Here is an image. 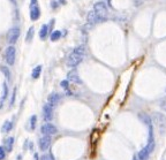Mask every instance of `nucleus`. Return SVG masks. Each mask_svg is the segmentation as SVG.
<instances>
[{"mask_svg":"<svg viewBox=\"0 0 166 160\" xmlns=\"http://www.w3.org/2000/svg\"><path fill=\"white\" fill-rule=\"evenodd\" d=\"M133 160H138V159H137V157L135 156V157H134V158H133Z\"/></svg>","mask_w":166,"mask_h":160,"instance_id":"32","label":"nucleus"},{"mask_svg":"<svg viewBox=\"0 0 166 160\" xmlns=\"http://www.w3.org/2000/svg\"><path fill=\"white\" fill-rule=\"evenodd\" d=\"M15 95H16V89H14V91H13L12 100H10V106H13V105H14V101H15Z\"/></svg>","mask_w":166,"mask_h":160,"instance_id":"28","label":"nucleus"},{"mask_svg":"<svg viewBox=\"0 0 166 160\" xmlns=\"http://www.w3.org/2000/svg\"><path fill=\"white\" fill-rule=\"evenodd\" d=\"M6 97H7V84H6V83H3V94H2V100H3V99H6Z\"/></svg>","mask_w":166,"mask_h":160,"instance_id":"26","label":"nucleus"},{"mask_svg":"<svg viewBox=\"0 0 166 160\" xmlns=\"http://www.w3.org/2000/svg\"><path fill=\"white\" fill-rule=\"evenodd\" d=\"M152 121L155 122L156 127L158 128L160 134L166 132V116L164 114H162V113H159V112L153 113V115H152Z\"/></svg>","mask_w":166,"mask_h":160,"instance_id":"2","label":"nucleus"},{"mask_svg":"<svg viewBox=\"0 0 166 160\" xmlns=\"http://www.w3.org/2000/svg\"><path fill=\"white\" fill-rule=\"evenodd\" d=\"M36 122H37V116L33 115L30 118V130H33V129L36 128Z\"/></svg>","mask_w":166,"mask_h":160,"instance_id":"22","label":"nucleus"},{"mask_svg":"<svg viewBox=\"0 0 166 160\" xmlns=\"http://www.w3.org/2000/svg\"><path fill=\"white\" fill-rule=\"evenodd\" d=\"M33 32H35L33 27H30V28H29V30H28V32H27V36H26V42H27V43H30V42L33 40Z\"/></svg>","mask_w":166,"mask_h":160,"instance_id":"19","label":"nucleus"},{"mask_svg":"<svg viewBox=\"0 0 166 160\" xmlns=\"http://www.w3.org/2000/svg\"><path fill=\"white\" fill-rule=\"evenodd\" d=\"M40 160H54V159H53L52 154H43L40 157Z\"/></svg>","mask_w":166,"mask_h":160,"instance_id":"25","label":"nucleus"},{"mask_svg":"<svg viewBox=\"0 0 166 160\" xmlns=\"http://www.w3.org/2000/svg\"><path fill=\"white\" fill-rule=\"evenodd\" d=\"M60 85H61L63 89H65L67 91V95H70V92H69V87H68V81H61Z\"/></svg>","mask_w":166,"mask_h":160,"instance_id":"23","label":"nucleus"},{"mask_svg":"<svg viewBox=\"0 0 166 160\" xmlns=\"http://www.w3.org/2000/svg\"><path fill=\"white\" fill-rule=\"evenodd\" d=\"M1 71L3 73V75L6 76V78L10 80V71H9V69L6 66H1Z\"/></svg>","mask_w":166,"mask_h":160,"instance_id":"21","label":"nucleus"},{"mask_svg":"<svg viewBox=\"0 0 166 160\" xmlns=\"http://www.w3.org/2000/svg\"><path fill=\"white\" fill-rule=\"evenodd\" d=\"M15 58H16V50L13 45L8 46L5 51V59H6V62L8 66H13L15 62Z\"/></svg>","mask_w":166,"mask_h":160,"instance_id":"4","label":"nucleus"},{"mask_svg":"<svg viewBox=\"0 0 166 160\" xmlns=\"http://www.w3.org/2000/svg\"><path fill=\"white\" fill-rule=\"evenodd\" d=\"M60 37H61V31L56 30V31L51 32L50 39H51V42H57V40H59V39H60Z\"/></svg>","mask_w":166,"mask_h":160,"instance_id":"16","label":"nucleus"},{"mask_svg":"<svg viewBox=\"0 0 166 160\" xmlns=\"http://www.w3.org/2000/svg\"><path fill=\"white\" fill-rule=\"evenodd\" d=\"M35 160H38V156L37 154H35Z\"/></svg>","mask_w":166,"mask_h":160,"instance_id":"31","label":"nucleus"},{"mask_svg":"<svg viewBox=\"0 0 166 160\" xmlns=\"http://www.w3.org/2000/svg\"><path fill=\"white\" fill-rule=\"evenodd\" d=\"M67 81L68 82H72V83H75V84H82V81L77 74V71L75 69L70 70L68 74H67Z\"/></svg>","mask_w":166,"mask_h":160,"instance_id":"9","label":"nucleus"},{"mask_svg":"<svg viewBox=\"0 0 166 160\" xmlns=\"http://www.w3.org/2000/svg\"><path fill=\"white\" fill-rule=\"evenodd\" d=\"M40 73H42V66H37V67L33 70V74H31L33 78L37 80V78L40 76Z\"/></svg>","mask_w":166,"mask_h":160,"instance_id":"18","label":"nucleus"},{"mask_svg":"<svg viewBox=\"0 0 166 160\" xmlns=\"http://www.w3.org/2000/svg\"><path fill=\"white\" fill-rule=\"evenodd\" d=\"M92 10L95 12V14L97 15V17L99 19V22L100 21H104L106 19V16H107V8H106V5L103 1L96 2Z\"/></svg>","mask_w":166,"mask_h":160,"instance_id":"3","label":"nucleus"},{"mask_svg":"<svg viewBox=\"0 0 166 160\" xmlns=\"http://www.w3.org/2000/svg\"><path fill=\"white\" fill-rule=\"evenodd\" d=\"M59 100H60V95H59V94H51V95L49 96V98H47L49 104L52 105V106L57 105V104L59 103Z\"/></svg>","mask_w":166,"mask_h":160,"instance_id":"13","label":"nucleus"},{"mask_svg":"<svg viewBox=\"0 0 166 160\" xmlns=\"http://www.w3.org/2000/svg\"><path fill=\"white\" fill-rule=\"evenodd\" d=\"M13 143H14V138L13 137H9L7 141H6V151L10 152L12 149H13Z\"/></svg>","mask_w":166,"mask_h":160,"instance_id":"20","label":"nucleus"},{"mask_svg":"<svg viewBox=\"0 0 166 160\" xmlns=\"http://www.w3.org/2000/svg\"><path fill=\"white\" fill-rule=\"evenodd\" d=\"M59 1V3H66V0H57Z\"/></svg>","mask_w":166,"mask_h":160,"instance_id":"30","label":"nucleus"},{"mask_svg":"<svg viewBox=\"0 0 166 160\" xmlns=\"http://www.w3.org/2000/svg\"><path fill=\"white\" fill-rule=\"evenodd\" d=\"M138 116H140V119L142 120V122H143V123H145L147 126L152 125V120L150 119V116H149V115H147V114H144V113H140V114H138Z\"/></svg>","mask_w":166,"mask_h":160,"instance_id":"15","label":"nucleus"},{"mask_svg":"<svg viewBox=\"0 0 166 160\" xmlns=\"http://www.w3.org/2000/svg\"><path fill=\"white\" fill-rule=\"evenodd\" d=\"M33 2H36V0H33V2H31V3H33Z\"/></svg>","mask_w":166,"mask_h":160,"instance_id":"33","label":"nucleus"},{"mask_svg":"<svg viewBox=\"0 0 166 160\" xmlns=\"http://www.w3.org/2000/svg\"><path fill=\"white\" fill-rule=\"evenodd\" d=\"M150 152L148 151V149H147V146L145 148H143L140 152H138V154H137V159L138 160H148L149 159V157H150Z\"/></svg>","mask_w":166,"mask_h":160,"instance_id":"12","label":"nucleus"},{"mask_svg":"<svg viewBox=\"0 0 166 160\" xmlns=\"http://www.w3.org/2000/svg\"><path fill=\"white\" fill-rule=\"evenodd\" d=\"M47 36H49V27H47V24H44V26H42V29L39 31V38L42 40H45Z\"/></svg>","mask_w":166,"mask_h":160,"instance_id":"14","label":"nucleus"},{"mask_svg":"<svg viewBox=\"0 0 166 160\" xmlns=\"http://www.w3.org/2000/svg\"><path fill=\"white\" fill-rule=\"evenodd\" d=\"M6 157V149L3 146H0V160H3Z\"/></svg>","mask_w":166,"mask_h":160,"instance_id":"24","label":"nucleus"},{"mask_svg":"<svg viewBox=\"0 0 166 160\" xmlns=\"http://www.w3.org/2000/svg\"><path fill=\"white\" fill-rule=\"evenodd\" d=\"M58 6H59V2L57 1V0H52L51 1V7L54 9V8H58Z\"/></svg>","mask_w":166,"mask_h":160,"instance_id":"27","label":"nucleus"},{"mask_svg":"<svg viewBox=\"0 0 166 160\" xmlns=\"http://www.w3.org/2000/svg\"><path fill=\"white\" fill-rule=\"evenodd\" d=\"M40 16V8L37 5V2H33L30 6V19L33 21H37Z\"/></svg>","mask_w":166,"mask_h":160,"instance_id":"8","label":"nucleus"},{"mask_svg":"<svg viewBox=\"0 0 166 160\" xmlns=\"http://www.w3.org/2000/svg\"><path fill=\"white\" fill-rule=\"evenodd\" d=\"M40 131H42L43 135H50V136H52V135H56L58 132V129L52 123H45V125L42 126Z\"/></svg>","mask_w":166,"mask_h":160,"instance_id":"7","label":"nucleus"},{"mask_svg":"<svg viewBox=\"0 0 166 160\" xmlns=\"http://www.w3.org/2000/svg\"><path fill=\"white\" fill-rule=\"evenodd\" d=\"M85 55V48L84 46H77L67 58V66L70 68H75L77 64L82 62V60L84 59Z\"/></svg>","mask_w":166,"mask_h":160,"instance_id":"1","label":"nucleus"},{"mask_svg":"<svg viewBox=\"0 0 166 160\" xmlns=\"http://www.w3.org/2000/svg\"><path fill=\"white\" fill-rule=\"evenodd\" d=\"M13 128V123H12V121H6L5 123H3V126H2V128H1V131L2 132H8V131H10Z\"/></svg>","mask_w":166,"mask_h":160,"instance_id":"17","label":"nucleus"},{"mask_svg":"<svg viewBox=\"0 0 166 160\" xmlns=\"http://www.w3.org/2000/svg\"><path fill=\"white\" fill-rule=\"evenodd\" d=\"M51 145V136L50 135H44L39 139V149L42 151H46Z\"/></svg>","mask_w":166,"mask_h":160,"instance_id":"10","label":"nucleus"},{"mask_svg":"<svg viewBox=\"0 0 166 160\" xmlns=\"http://www.w3.org/2000/svg\"><path fill=\"white\" fill-rule=\"evenodd\" d=\"M19 37H20V29H19L17 27L10 28V29L8 30V32H7V40H8V43L12 44V45L17 42Z\"/></svg>","mask_w":166,"mask_h":160,"instance_id":"5","label":"nucleus"},{"mask_svg":"<svg viewBox=\"0 0 166 160\" xmlns=\"http://www.w3.org/2000/svg\"><path fill=\"white\" fill-rule=\"evenodd\" d=\"M160 107L166 112V98H164V99L160 101Z\"/></svg>","mask_w":166,"mask_h":160,"instance_id":"29","label":"nucleus"},{"mask_svg":"<svg viewBox=\"0 0 166 160\" xmlns=\"http://www.w3.org/2000/svg\"><path fill=\"white\" fill-rule=\"evenodd\" d=\"M87 20H88V23L89 24H96V23H98L99 22V19L97 17V15L95 14V12L94 10H90L89 13H88V16H87Z\"/></svg>","mask_w":166,"mask_h":160,"instance_id":"11","label":"nucleus"},{"mask_svg":"<svg viewBox=\"0 0 166 160\" xmlns=\"http://www.w3.org/2000/svg\"><path fill=\"white\" fill-rule=\"evenodd\" d=\"M43 118L45 121H51L53 119V106L50 105L49 103L44 105L43 107Z\"/></svg>","mask_w":166,"mask_h":160,"instance_id":"6","label":"nucleus"}]
</instances>
